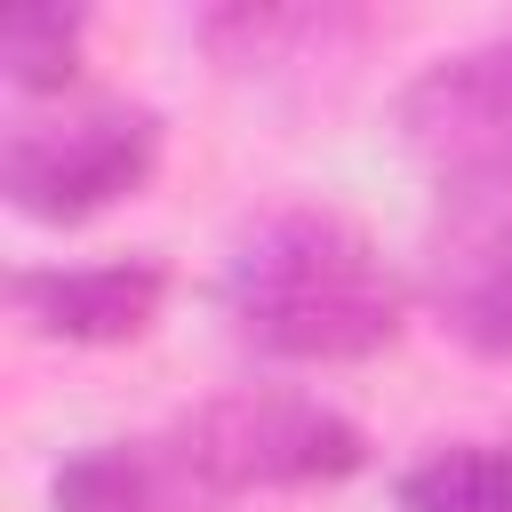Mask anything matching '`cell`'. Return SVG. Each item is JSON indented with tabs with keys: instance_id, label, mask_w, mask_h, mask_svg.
Wrapping results in <instances>:
<instances>
[{
	"instance_id": "6da1fadb",
	"label": "cell",
	"mask_w": 512,
	"mask_h": 512,
	"mask_svg": "<svg viewBox=\"0 0 512 512\" xmlns=\"http://www.w3.org/2000/svg\"><path fill=\"white\" fill-rule=\"evenodd\" d=\"M224 320L264 360L336 368L400 336V280L376 240L328 208H280L224 256Z\"/></svg>"
},
{
	"instance_id": "7a4b0ae2",
	"label": "cell",
	"mask_w": 512,
	"mask_h": 512,
	"mask_svg": "<svg viewBox=\"0 0 512 512\" xmlns=\"http://www.w3.org/2000/svg\"><path fill=\"white\" fill-rule=\"evenodd\" d=\"M176 456L208 496H248V488H336L368 464V440L312 392L248 384L192 408L176 424Z\"/></svg>"
},
{
	"instance_id": "3957f363",
	"label": "cell",
	"mask_w": 512,
	"mask_h": 512,
	"mask_svg": "<svg viewBox=\"0 0 512 512\" xmlns=\"http://www.w3.org/2000/svg\"><path fill=\"white\" fill-rule=\"evenodd\" d=\"M392 128H400L408 160L440 184L448 216L512 208V40L432 56L400 88Z\"/></svg>"
},
{
	"instance_id": "277c9868",
	"label": "cell",
	"mask_w": 512,
	"mask_h": 512,
	"mask_svg": "<svg viewBox=\"0 0 512 512\" xmlns=\"http://www.w3.org/2000/svg\"><path fill=\"white\" fill-rule=\"evenodd\" d=\"M160 160V120L128 96H88L64 112H24L0 136V192L40 224H88L128 200Z\"/></svg>"
},
{
	"instance_id": "5b68a950",
	"label": "cell",
	"mask_w": 512,
	"mask_h": 512,
	"mask_svg": "<svg viewBox=\"0 0 512 512\" xmlns=\"http://www.w3.org/2000/svg\"><path fill=\"white\" fill-rule=\"evenodd\" d=\"M16 320H32L56 344H128L152 328L168 272L152 256H104V264H24L8 280Z\"/></svg>"
},
{
	"instance_id": "8992f818",
	"label": "cell",
	"mask_w": 512,
	"mask_h": 512,
	"mask_svg": "<svg viewBox=\"0 0 512 512\" xmlns=\"http://www.w3.org/2000/svg\"><path fill=\"white\" fill-rule=\"evenodd\" d=\"M424 296L456 344H472L480 360H512V208L448 216L424 256Z\"/></svg>"
},
{
	"instance_id": "52a82bcc",
	"label": "cell",
	"mask_w": 512,
	"mask_h": 512,
	"mask_svg": "<svg viewBox=\"0 0 512 512\" xmlns=\"http://www.w3.org/2000/svg\"><path fill=\"white\" fill-rule=\"evenodd\" d=\"M56 512H192L208 488L184 472L176 440H88L56 464Z\"/></svg>"
},
{
	"instance_id": "ba28073f",
	"label": "cell",
	"mask_w": 512,
	"mask_h": 512,
	"mask_svg": "<svg viewBox=\"0 0 512 512\" xmlns=\"http://www.w3.org/2000/svg\"><path fill=\"white\" fill-rule=\"evenodd\" d=\"M400 512H512V440H448L400 472Z\"/></svg>"
},
{
	"instance_id": "9c48e42d",
	"label": "cell",
	"mask_w": 512,
	"mask_h": 512,
	"mask_svg": "<svg viewBox=\"0 0 512 512\" xmlns=\"http://www.w3.org/2000/svg\"><path fill=\"white\" fill-rule=\"evenodd\" d=\"M336 32H360V16H328V8H216V16H200V40L224 64H272L280 48H328Z\"/></svg>"
},
{
	"instance_id": "30bf717a",
	"label": "cell",
	"mask_w": 512,
	"mask_h": 512,
	"mask_svg": "<svg viewBox=\"0 0 512 512\" xmlns=\"http://www.w3.org/2000/svg\"><path fill=\"white\" fill-rule=\"evenodd\" d=\"M72 56H80V16L72 8H16L0 24V72H8L16 96L64 88L72 80Z\"/></svg>"
}]
</instances>
